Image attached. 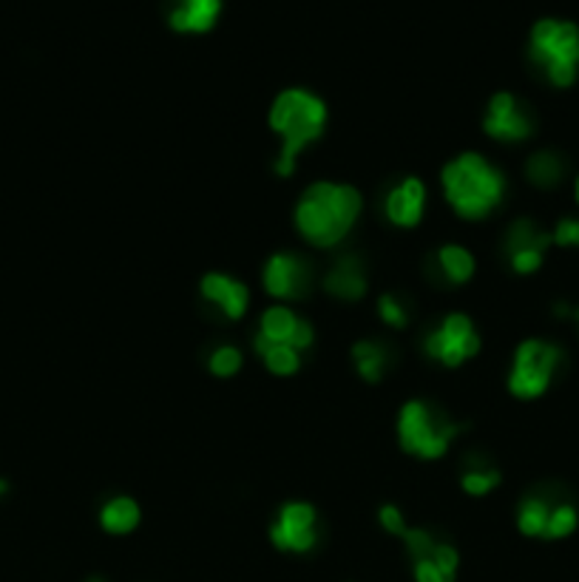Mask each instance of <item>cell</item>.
<instances>
[{
  "label": "cell",
  "mask_w": 579,
  "mask_h": 582,
  "mask_svg": "<svg viewBox=\"0 0 579 582\" xmlns=\"http://www.w3.org/2000/svg\"><path fill=\"white\" fill-rule=\"evenodd\" d=\"M364 197L347 182H313L296 202V231L313 248H338L353 233Z\"/></svg>",
  "instance_id": "obj_1"
},
{
  "label": "cell",
  "mask_w": 579,
  "mask_h": 582,
  "mask_svg": "<svg viewBox=\"0 0 579 582\" xmlns=\"http://www.w3.org/2000/svg\"><path fill=\"white\" fill-rule=\"evenodd\" d=\"M440 185H444V197L451 211L469 222L489 219L509 193L506 173L477 151L455 157L440 173Z\"/></svg>",
  "instance_id": "obj_2"
},
{
  "label": "cell",
  "mask_w": 579,
  "mask_h": 582,
  "mask_svg": "<svg viewBox=\"0 0 579 582\" xmlns=\"http://www.w3.org/2000/svg\"><path fill=\"white\" fill-rule=\"evenodd\" d=\"M271 129L282 142L273 168L278 177H290L304 148L313 146L327 129V106L307 89H284L271 106Z\"/></svg>",
  "instance_id": "obj_3"
},
{
  "label": "cell",
  "mask_w": 579,
  "mask_h": 582,
  "mask_svg": "<svg viewBox=\"0 0 579 582\" xmlns=\"http://www.w3.org/2000/svg\"><path fill=\"white\" fill-rule=\"evenodd\" d=\"M398 443L404 452L420 461H440L451 443L466 432V423L449 415L440 403L415 398L398 412Z\"/></svg>",
  "instance_id": "obj_4"
},
{
  "label": "cell",
  "mask_w": 579,
  "mask_h": 582,
  "mask_svg": "<svg viewBox=\"0 0 579 582\" xmlns=\"http://www.w3.org/2000/svg\"><path fill=\"white\" fill-rule=\"evenodd\" d=\"M528 58L551 86H573L579 78V27L560 18L537 20L528 34Z\"/></svg>",
  "instance_id": "obj_5"
},
{
  "label": "cell",
  "mask_w": 579,
  "mask_h": 582,
  "mask_svg": "<svg viewBox=\"0 0 579 582\" xmlns=\"http://www.w3.org/2000/svg\"><path fill=\"white\" fill-rule=\"evenodd\" d=\"M566 367V350L546 339H526L517 347L509 370V392L520 401H535L546 395L553 378Z\"/></svg>",
  "instance_id": "obj_6"
},
{
  "label": "cell",
  "mask_w": 579,
  "mask_h": 582,
  "mask_svg": "<svg viewBox=\"0 0 579 582\" xmlns=\"http://www.w3.org/2000/svg\"><path fill=\"white\" fill-rule=\"evenodd\" d=\"M480 333L466 313H446L424 335V352L444 367H460L480 352Z\"/></svg>",
  "instance_id": "obj_7"
},
{
  "label": "cell",
  "mask_w": 579,
  "mask_h": 582,
  "mask_svg": "<svg viewBox=\"0 0 579 582\" xmlns=\"http://www.w3.org/2000/svg\"><path fill=\"white\" fill-rule=\"evenodd\" d=\"M540 129L535 109L522 100V97L511 94V91H497L486 106L482 114V131L495 142H528Z\"/></svg>",
  "instance_id": "obj_8"
},
{
  "label": "cell",
  "mask_w": 579,
  "mask_h": 582,
  "mask_svg": "<svg viewBox=\"0 0 579 582\" xmlns=\"http://www.w3.org/2000/svg\"><path fill=\"white\" fill-rule=\"evenodd\" d=\"M551 244V231H546L535 219L520 217L506 228V233H502L500 253L517 275H531L542 268Z\"/></svg>",
  "instance_id": "obj_9"
},
{
  "label": "cell",
  "mask_w": 579,
  "mask_h": 582,
  "mask_svg": "<svg viewBox=\"0 0 579 582\" xmlns=\"http://www.w3.org/2000/svg\"><path fill=\"white\" fill-rule=\"evenodd\" d=\"M322 540V520L316 505L304 500H290L278 509L271 523V543L287 554H309Z\"/></svg>",
  "instance_id": "obj_10"
},
{
  "label": "cell",
  "mask_w": 579,
  "mask_h": 582,
  "mask_svg": "<svg viewBox=\"0 0 579 582\" xmlns=\"http://www.w3.org/2000/svg\"><path fill=\"white\" fill-rule=\"evenodd\" d=\"M262 284L278 304H293V301H304L313 293L316 270H313V264L307 259L298 257V253L278 250L264 264Z\"/></svg>",
  "instance_id": "obj_11"
},
{
  "label": "cell",
  "mask_w": 579,
  "mask_h": 582,
  "mask_svg": "<svg viewBox=\"0 0 579 582\" xmlns=\"http://www.w3.org/2000/svg\"><path fill=\"white\" fill-rule=\"evenodd\" d=\"M316 341V327L296 313L290 304H273L258 315V330L253 335V347L287 344L293 350L304 352Z\"/></svg>",
  "instance_id": "obj_12"
},
{
  "label": "cell",
  "mask_w": 579,
  "mask_h": 582,
  "mask_svg": "<svg viewBox=\"0 0 579 582\" xmlns=\"http://www.w3.org/2000/svg\"><path fill=\"white\" fill-rule=\"evenodd\" d=\"M568 498H571V494H568V489H562L560 483H542V486L531 489V492L520 500V505H517V529H520L526 538L546 540L551 514L557 512V505L566 503Z\"/></svg>",
  "instance_id": "obj_13"
},
{
  "label": "cell",
  "mask_w": 579,
  "mask_h": 582,
  "mask_svg": "<svg viewBox=\"0 0 579 582\" xmlns=\"http://www.w3.org/2000/svg\"><path fill=\"white\" fill-rule=\"evenodd\" d=\"M426 185L418 177H404L384 193V217L395 228H418L426 213Z\"/></svg>",
  "instance_id": "obj_14"
},
{
  "label": "cell",
  "mask_w": 579,
  "mask_h": 582,
  "mask_svg": "<svg viewBox=\"0 0 579 582\" xmlns=\"http://www.w3.org/2000/svg\"><path fill=\"white\" fill-rule=\"evenodd\" d=\"M322 288L335 301H347V304L364 299L369 290L367 259L360 257V253H342L324 273Z\"/></svg>",
  "instance_id": "obj_15"
},
{
  "label": "cell",
  "mask_w": 579,
  "mask_h": 582,
  "mask_svg": "<svg viewBox=\"0 0 579 582\" xmlns=\"http://www.w3.org/2000/svg\"><path fill=\"white\" fill-rule=\"evenodd\" d=\"M200 295L213 313H220L227 321H238L247 313V308H251V290H247V284L227 273L202 275Z\"/></svg>",
  "instance_id": "obj_16"
},
{
  "label": "cell",
  "mask_w": 579,
  "mask_h": 582,
  "mask_svg": "<svg viewBox=\"0 0 579 582\" xmlns=\"http://www.w3.org/2000/svg\"><path fill=\"white\" fill-rule=\"evenodd\" d=\"M477 262L464 244H444L426 262V279L435 288H460L475 275Z\"/></svg>",
  "instance_id": "obj_17"
},
{
  "label": "cell",
  "mask_w": 579,
  "mask_h": 582,
  "mask_svg": "<svg viewBox=\"0 0 579 582\" xmlns=\"http://www.w3.org/2000/svg\"><path fill=\"white\" fill-rule=\"evenodd\" d=\"M220 12L222 0H165V18L176 32H207Z\"/></svg>",
  "instance_id": "obj_18"
},
{
  "label": "cell",
  "mask_w": 579,
  "mask_h": 582,
  "mask_svg": "<svg viewBox=\"0 0 579 582\" xmlns=\"http://www.w3.org/2000/svg\"><path fill=\"white\" fill-rule=\"evenodd\" d=\"M353 364L367 384H380L398 364V352L386 339H364L353 344Z\"/></svg>",
  "instance_id": "obj_19"
},
{
  "label": "cell",
  "mask_w": 579,
  "mask_h": 582,
  "mask_svg": "<svg viewBox=\"0 0 579 582\" xmlns=\"http://www.w3.org/2000/svg\"><path fill=\"white\" fill-rule=\"evenodd\" d=\"M522 173H526L528 185L540 188V191H553V188H560L568 180L571 160L557 148H540V151L528 157Z\"/></svg>",
  "instance_id": "obj_20"
},
{
  "label": "cell",
  "mask_w": 579,
  "mask_h": 582,
  "mask_svg": "<svg viewBox=\"0 0 579 582\" xmlns=\"http://www.w3.org/2000/svg\"><path fill=\"white\" fill-rule=\"evenodd\" d=\"M500 469L489 458H482V454H469L464 466H460V489L471 494V498H486V494L500 486Z\"/></svg>",
  "instance_id": "obj_21"
},
{
  "label": "cell",
  "mask_w": 579,
  "mask_h": 582,
  "mask_svg": "<svg viewBox=\"0 0 579 582\" xmlns=\"http://www.w3.org/2000/svg\"><path fill=\"white\" fill-rule=\"evenodd\" d=\"M142 520V509L140 503H136L134 498H129V494H116V498H111L109 503H103V509H100V525H103V531H109V534H131V531L140 525Z\"/></svg>",
  "instance_id": "obj_22"
},
{
  "label": "cell",
  "mask_w": 579,
  "mask_h": 582,
  "mask_svg": "<svg viewBox=\"0 0 579 582\" xmlns=\"http://www.w3.org/2000/svg\"><path fill=\"white\" fill-rule=\"evenodd\" d=\"M413 299L406 293H380L378 299V315L386 327H393V330H406V327L413 324Z\"/></svg>",
  "instance_id": "obj_23"
},
{
  "label": "cell",
  "mask_w": 579,
  "mask_h": 582,
  "mask_svg": "<svg viewBox=\"0 0 579 582\" xmlns=\"http://www.w3.org/2000/svg\"><path fill=\"white\" fill-rule=\"evenodd\" d=\"M256 352L262 355L264 367H267L273 375H296V372L302 370V352L287 344H267L258 347Z\"/></svg>",
  "instance_id": "obj_24"
},
{
  "label": "cell",
  "mask_w": 579,
  "mask_h": 582,
  "mask_svg": "<svg viewBox=\"0 0 579 582\" xmlns=\"http://www.w3.org/2000/svg\"><path fill=\"white\" fill-rule=\"evenodd\" d=\"M205 364L216 378H233L238 370H242V364H245V355H242V350L233 344H216L211 352H207Z\"/></svg>",
  "instance_id": "obj_25"
},
{
  "label": "cell",
  "mask_w": 579,
  "mask_h": 582,
  "mask_svg": "<svg viewBox=\"0 0 579 582\" xmlns=\"http://www.w3.org/2000/svg\"><path fill=\"white\" fill-rule=\"evenodd\" d=\"M551 239L557 248H579V219L566 217L557 222V228L551 231Z\"/></svg>",
  "instance_id": "obj_26"
},
{
  "label": "cell",
  "mask_w": 579,
  "mask_h": 582,
  "mask_svg": "<svg viewBox=\"0 0 579 582\" xmlns=\"http://www.w3.org/2000/svg\"><path fill=\"white\" fill-rule=\"evenodd\" d=\"M378 523H380V529L389 531V534H395V538H404V531L409 529V525H406L404 512H400L398 505H393V503L380 505V509H378Z\"/></svg>",
  "instance_id": "obj_27"
},
{
  "label": "cell",
  "mask_w": 579,
  "mask_h": 582,
  "mask_svg": "<svg viewBox=\"0 0 579 582\" xmlns=\"http://www.w3.org/2000/svg\"><path fill=\"white\" fill-rule=\"evenodd\" d=\"M413 574H415V582H451L449 576H446L444 571L438 569V565H435V560H431V556L415 560Z\"/></svg>",
  "instance_id": "obj_28"
},
{
  "label": "cell",
  "mask_w": 579,
  "mask_h": 582,
  "mask_svg": "<svg viewBox=\"0 0 579 582\" xmlns=\"http://www.w3.org/2000/svg\"><path fill=\"white\" fill-rule=\"evenodd\" d=\"M568 319L573 321V327H577V333H579V304H577V308H571V313H568Z\"/></svg>",
  "instance_id": "obj_29"
},
{
  "label": "cell",
  "mask_w": 579,
  "mask_h": 582,
  "mask_svg": "<svg viewBox=\"0 0 579 582\" xmlns=\"http://www.w3.org/2000/svg\"><path fill=\"white\" fill-rule=\"evenodd\" d=\"M7 489H9L7 480H0V498H3V494H7Z\"/></svg>",
  "instance_id": "obj_30"
},
{
  "label": "cell",
  "mask_w": 579,
  "mask_h": 582,
  "mask_svg": "<svg viewBox=\"0 0 579 582\" xmlns=\"http://www.w3.org/2000/svg\"><path fill=\"white\" fill-rule=\"evenodd\" d=\"M573 197H577V202H579V177H577V182H573Z\"/></svg>",
  "instance_id": "obj_31"
},
{
  "label": "cell",
  "mask_w": 579,
  "mask_h": 582,
  "mask_svg": "<svg viewBox=\"0 0 579 582\" xmlns=\"http://www.w3.org/2000/svg\"><path fill=\"white\" fill-rule=\"evenodd\" d=\"M85 582H105V580H103V576H89V580H85Z\"/></svg>",
  "instance_id": "obj_32"
}]
</instances>
